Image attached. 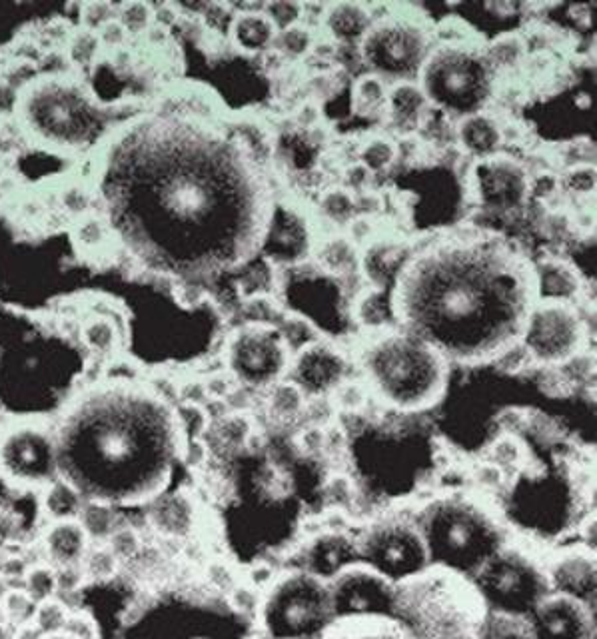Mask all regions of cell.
<instances>
[{"label": "cell", "instance_id": "e575fe53", "mask_svg": "<svg viewBox=\"0 0 597 639\" xmlns=\"http://www.w3.org/2000/svg\"><path fill=\"white\" fill-rule=\"evenodd\" d=\"M358 162L362 166H366L370 172H380V170H386L390 168L396 158H398V152H396V144L388 138H382V136H376L372 140H368L366 144L360 146L358 150Z\"/></svg>", "mask_w": 597, "mask_h": 639}, {"label": "cell", "instance_id": "c3c4849f", "mask_svg": "<svg viewBox=\"0 0 597 639\" xmlns=\"http://www.w3.org/2000/svg\"><path fill=\"white\" fill-rule=\"evenodd\" d=\"M348 224H350L348 228H350V240H352V244H356V242H366V240L372 238L374 226H372V222H370L368 216L352 218Z\"/></svg>", "mask_w": 597, "mask_h": 639}, {"label": "cell", "instance_id": "7dc6e473", "mask_svg": "<svg viewBox=\"0 0 597 639\" xmlns=\"http://www.w3.org/2000/svg\"><path fill=\"white\" fill-rule=\"evenodd\" d=\"M354 204H356V210L362 212V216H368V218H370V216H374V214H378V212L382 210L384 200H382L380 194L364 190V192H360V196L354 200Z\"/></svg>", "mask_w": 597, "mask_h": 639}, {"label": "cell", "instance_id": "f35d334b", "mask_svg": "<svg viewBox=\"0 0 597 639\" xmlns=\"http://www.w3.org/2000/svg\"><path fill=\"white\" fill-rule=\"evenodd\" d=\"M320 210L326 218H330L332 222L338 224H348L354 218L356 212V204H354V196L340 188V190H330L322 196L320 200Z\"/></svg>", "mask_w": 597, "mask_h": 639}, {"label": "cell", "instance_id": "603a6c76", "mask_svg": "<svg viewBox=\"0 0 597 639\" xmlns=\"http://www.w3.org/2000/svg\"><path fill=\"white\" fill-rule=\"evenodd\" d=\"M232 38L246 52L268 50L276 40V26L268 14L244 12L232 22Z\"/></svg>", "mask_w": 597, "mask_h": 639}, {"label": "cell", "instance_id": "b9f144b4", "mask_svg": "<svg viewBox=\"0 0 597 639\" xmlns=\"http://www.w3.org/2000/svg\"><path fill=\"white\" fill-rule=\"evenodd\" d=\"M152 10L148 4L132 2L124 4L118 14V22L126 28V32H144L150 26Z\"/></svg>", "mask_w": 597, "mask_h": 639}, {"label": "cell", "instance_id": "db71d44e", "mask_svg": "<svg viewBox=\"0 0 597 639\" xmlns=\"http://www.w3.org/2000/svg\"><path fill=\"white\" fill-rule=\"evenodd\" d=\"M44 639H70L68 636H64V634H56V636H46Z\"/></svg>", "mask_w": 597, "mask_h": 639}, {"label": "cell", "instance_id": "e0dca14e", "mask_svg": "<svg viewBox=\"0 0 597 639\" xmlns=\"http://www.w3.org/2000/svg\"><path fill=\"white\" fill-rule=\"evenodd\" d=\"M546 576L552 592L578 598L586 604L596 600L597 566L596 552L578 546L556 554L546 566Z\"/></svg>", "mask_w": 597, "mask_h": 639}, {"label": "cell", "instance_id": "ac0fdd59", "mask_svg": "<svg viewBox=\"0 0 597 639\" xmlns=\"http://www.w3.org/2000/svg\"><path fill=\"white\" fill-rule=\"evenodd\" d=\"M356 536H348L342 532H326L316 536L302 552V570L330 580L346 566L358 562Z\"/></svg>", "mask_w": 597, "mask_h": 639}, {"label": "cell", "instance_id": "f907efd6", "mask_svg": "<svg viewBox=\"0 0 597 639\" xmlns=\"http://www.w3.org/2000/svg\"><path fill=\"white\" fill-rule=\"evenodd\" d=\"M296 122L304 128H314L320 122V108L314 102H304L296 112Z\"/></svg>", "mask_w": 597, "mask_h": 639}, {"label": "cell", "instance_id": "30bf717a", "mask_svg": "<svg viewBox=\"0 0 597 639\" xmlns=\"http://www.w3.org/2000/svg\"><path fill=\"white\" fill-rule=\"evenodd\" d=\"M586 328L572 302L536 300L520 344L532 358L546 366H564L580 356Z\"/></svg>", "mask_w": 597, "mask_h": 639}, {"label": "cell", "instance_id": "f546056e", "mask_svg": "<svg viewBox=\"0 0 597 639\" xmlns=\"http://www.w3.org/2000/svg\"><path fill=\"white\" fill-rule=\"evenodd\" d=\"M36 612V604L22 588H8L0 598V622L8 628H18L30 624Z\"/></svg>", "mask_w": 597, "mask_h": 639}, {"label": "cell", "instance_id": "7c38bea8", "mask_svg": "<svg viewBox=\"0 0 597 639\" xmlns=\"http://www.w3.org/2000/svg\"><path fill=\"white\" fill-rule=\"evenodd\" d=\"M336 618L394 616L396 584L364 562H354L328 580Z\"/></svg>", "mask_w": 597, "mask_h": 639}, {"label": "cell", "instance_id": "9c48e42d", "mask_svg": "<svg viewBox=\"0 0 597 639\" xmlns=\"http://www.w3.org/2000/svg\"><path fill=\"white\" fill-rule=\"evenodd\" d=\"M26 118L34 130L56 144L80 146L100 126L88 94L72 82H48L26 100Z\"/></svg>", "mask_w": 597, "mask_h": 639}, {"label": "cell", "instance_id": "f1b7e54d", "mask_svg": "<svg viewBox=\"0 0 597 639\" xmlns=\"http://www.w3.org/2000/svg\"><path fill=\"white\" fill-rule=\"evenodd\" d=\"M22 590L30 596V600L38 606L42 602H48L52 598L58 596V582H56V568L46 564V562H38V564H30L22 576Z\"/></svg>", "mask_w": 597, "mask_h": 639}, {"label": "cell", "instance_id": "9a60e30c", "mask_svg": "<svg viewBox=\"0 0 597 639\" xmlns=\"http://www.w3.org/2000/svg\"><path fill=\"white\" fill-rule=\"evenodd\" d=\"M538 639H596V618L590 604L550 592L530 616Z\"/></svg>", "mask_w": 597, "mask_h": 639}, {"label": "cell", "instance_id": "d6986e66", "mask_svg": "<svg viewBox=\"0 0 597 639\" xmlns=\"http://www.w3.org/2000/svg\"><path fill=\"white\" fill-rule=\"evenodd\" d=\"M90 540L78 520L46 522L40 536L42 560L54 568L78 566L90 548Z\"/></svg>", "mask_w": 597, "mask_h": 639}, {"label": "cell", "instance_id": "2e32d148", "mask_svg": "<svg viewBox=\"0 0 597 639\" xmlns=\"http://www.w3.org/2000/svg\"><path fill=\"white\" fill-rule=\"evenodd\" d=\"M294 384L312 396H324L338 390L346 376L344 356L328 344L310 342L300 348L290 362Z\"/></svg>", "mask_w": 597, "mask_h": 639}, {"label": "cell", "instance_id": "5b68a950", "mask_svg": "<svg viewBox=\"0 0 597 639\" xmlns=\"http://www.w3.org/2000/svg\"><path fill=\"white\" fill-rule=\"evenodd\" d=\"M432 566L474 578L506 546L496 516L472 498L454 494L422 506L414 516Z\"/></svg>", "mask_w": 597, "mask_h": 639}, {"label": "cell", "instance_id": "5bb4252c", "mask_svg": "<svg viewBox=\"0 0 597 639\" xmlns=\"http://www.w3.org/2000/svg\"><path fill=\"white\" fill-rule=\"evenodd\" d=\"M362 46H386L388 50L374 58L372 66L386 74L408 76L418 72L426 54V34L416 24L388 20L368 28Z\"/></svg>", "mask_w": 597, "mask_h": 639}, {"label": "cell", "instance_id": "7402d4cb", "mask_svg": "<svg viewBox=\"0 0 597 639\" xmlns=\"http://www.w3.org/2000/svg\"><path fill=\"white\" fill-rule=\"evenodd\" d=\"M86 502V496L66 478H56L48 486H44L42 492V512L48 522L58 520H76L82 506Z\"/></svg>", "mask_w": 597, "mask_h": 639}, {"label": "cell", "instance_id": "484cf974", "mask_svg": "<svg viewBox=\"0 0 597 639\" xmlns=\"http://www.w3.org/2000/svg\"><path fill=\"white\" fill-rule=\"evenodd\" d=\"M460 140L474 154H490L502 144L500 126L486 114H472L460 126Z\"/></svg>", "mask_w": 597, "mask_h": 639}, {"label": "cell", "instance_id": "d590c367", "mask_svg": "<svg viewBox=\"0 0 597 639\" xmlns=\"http://www.w3.org/2000/svg\"><path fill=\"white\" fill-rule=\"evenodd\" d=\"M306 408L304 392L294 384V382H284L274 386L272 396H270V412L276 418L288 420L298 416Z\"/></svg>", "mask_w": 597, "mask_h": 639}, {"label": "cell", "instance_id": "4dcf8cb0", "mask_svg": "<svg viewBox=\"0 0 597 639\" xmlns=\"http://www.w3.org/2000/svg\"><path fill=\"white\" fill-rule=\"evenodd\" d=\"M80 336L96 356H108L118 346V330L108 318H92L82 326Z\"/></svg>", "mask_w": 597, "mask_h": 639}, {"label": "cell", "instance_id": "4fadbf2b", "mask_svg": "<svg viewBox=\"0 0 597 639\" xmlns=\"http://www.w3.org/2000/svg\"><path fill=\"white\" fill-rule=\"evenodd\" d=\"M0 468L18 484L48 486L56 480L58 452L44 430L20 428L10 432L0 444Z\"/></svg>", "mask_w": 597, "mask_h": 639}, {"label": "cell", "instance_id": "f6af8a7d", "mask_svg": "<svg viewBox=\"0 0 597 639\" xmlns=\"http://www.w3.org/2000/svg\"><path fill=\"white\" fill-rule=\"evenodd\" d=\"M370 178H372V172H370L366 166H362L360 162L348 166V168L342 172V182H344V186H346L344 190H348L350 194H352V192H364V188L368 186Z\"/></svg>", "mask_w": 597, "mask_h": 639}, {"label": "cell", "instance_id": "60d3db41", "mask_svg": "<svg viewBox=\"0 0 597 639\" xmlns=\"http://www.w3.org/2000/svg\"><path fill=\"white\" fill-rule=\"evenodd\" d=\"M64 636H68L70 639H98L100 638V630H98V624L96 620L84 612V610H72L68 620H66V626L62 630Z\"/></svg>", "mask_w": 597, "mask_h": 639}, {"label": "cell", "instance_id": "ee69618b", "mask_svg": "<svg viewBox=\"0 0 597 639\" xmlns=\"http://www.w3.org/2000/svg\"><path fill=\"white\" fill-rule=\"evenodd\" d=\"M566 182L570 190L578 194H590L596 188V168L590 164H580L568 172Z\"/></svg>", "mask_w": 597, "mask_h": 639}, {"label": "cell", "instance_id": "816d5d0a", "mask_svg": "<svg viewBox=\"0 0 597 639\" xmlns=\"http://www.w3.org/2000/svg\"><path fill=\"white\" fill-rule=\"evenodd\" d=\"M334 78L330 76V74H318V76H314L312 78V88H314V92L318 94V98L322 96V98H326L330 92H332V88H334Z\"/></svg>", "mask_w": 597, "mask_h": 639}, {"label": "cell", "instance_id": "52a82bcc", "mask_svg": "<svg viewBox=\"0 0 597 639\" xmlns=\"http://www.w3.org/2000/svg\"><path fill=\"white\" fill-rule=\"evenodd\" d=\"M472 580L490 612L514 616H532L552 592L544 566L508 544Z\"/></svg>", "mask_w": 597, "mask_h": 639}, {"label": "cell", "instance_id": "8d00e7d4", "mask_svg": "<svg viewBox=\"0 0 597 639\" xmlns=\"http://www.w3.org/2000/svg\"><path fill=\"white\" fill-rule=\"evenodd\" d=\"M104 544L112 550V554L120 560V564L134 562L142 554L140 534L132 526L120 524Z\"/></svg>", "mask_w": 597, "mask_h": 639}, {"label": "cell", "instance_id": "6da1fadb", "mask_svg": "<svg viewBox=\"0 0 597 639\" xmlns=\"http://www.w3.org/2000/svg\"><path fill=\"white\" fill-rule=\"evenodd\" d=\"M536 300L534 270L504 250H436L402 268L390 308L448 362L486 364L520 344Z\"/></svg>", "mask_w": 597, "mask_h": 639}, {"label": "cell", "instance_id": "d6a6232c", "mask_svg": "<svg viewBox=\"0 0 597 639\" xmlns=\"http://www.w3.org/2000/svg\"><path fill=\"white\" fill-rule=\"evenodd\" d=\"M354 258H356V248H354L352 240L344 238V236L330 238L320 248V254H318L322 268L326 272H334V274L350 272V268L354 266Z\"/></svg>", "mask_w": 597, "mask_h": 639}, {"label": "cell", "instance_id": "44dd1931", "mask_svg": "<svg viewBox=\"0 0 597 639\" xmlns=\"http://www.w3.org/2000/svg\"><path fill=\"white\" fill-rule=\"evenodd\" d=\"M428 104L430 100L418 84H414L412 80H400V84H396L388 92L386 112L396 126L406 128V134H410L412 128H418L422 124L428 112Z\"/></svg>", "mask_w": 597, "mask_h": 639}, {"label": "cell", "instance_id": "83f0119b", "mask_svg": "<svg viewBox=\"0 0 597 639\" xmlns=\"http://www.w3.org/2000/svg\"><path fill=\"white\" fill-rule=\"evenodd\" d=\"M388 88L380 76L368 74L354 84V110L362 116H376L386 112Z\"/></svg>", "mask_w": 597, "mask_h": 639}, {"label": "cell", "instance_id": "7a4b0ae2", "mask_svg": "<svg viewBox=\"0 0 597 639\" xmlns=\"http://www.w3.org/2000/svg\"><path fill=\"white\" fill-rule=\"evenodd\" d=\"M178 418L146 392H120L88 404L66 426L56 450H92L112 466V500L138 504L168 486L180 444Z\"/></svg>", "mask_w": 597, "mask_h": 639}, {"label": "cell", "instance_id": "cb8c5ba5", "mask_svg": "<svg viewBox=\"0 0 597 639\" xmlns=\"http://www.w3.org/2000/svg\"><path fill=\"white\" fill-rule=\"evenodd\" d=\"M76 520L92 544H104L110 538V534L120 526L116 506L98 498H86Z\"/></svg>", "mask_w": 597, "mask_h": 639}, {"label": "cell", "instance_id": "277c9868", "mask_svg": "<svg viewBox=\"0 0 597 639\" xmlns=\"http://www.w3.org/2000/svg\"><path fill=\"white\" fill-rule=\"evenodd\" d=\"M364 372L372 390L400 412H422L436 406L448 388V360L422 338L390 330L364 350Z\"/></svg>", "mask_w": 597, "mask_h": 639}, {"label": "cell", "instance_id": "ba28073f", "mask_svg": "<svg viewBox=\"0 0 597 639\" xmlns=\"http://www.w3.org/2000/svg\"><path fill=\"white\" fill-rule=\"evenodd\" d=\"M360 562L400 584L432 566L424 536L408 516H382L356 536Z\"/></svg>", "mask_w": 597, "mask_h": 639}, {"label": "cell", "instance_id": "681fc988", "mask_svg": "<svg viewBox=\"0 0 597 639\" xmlns=\"http://www.w3.org/2000/svg\"><path fill=\"white\" fill-rule=\"evenodd\" d=\"M16 534H18V520H16V516H14L10 510L0 508V546L12 542Z\"/></svg>", "mask_w": 597, "mask_h": 639}, {"label": "cell", "instance_id": "ffe728a7", "mask_svg": "<svg viewBox=\"0 0 597 639\" xmlns=\"http://www.w3.org/2000/svg\"><path fill=\"white\" fill-rule=\"evenodd\" d=\"M322 639H416L396 616L336 618Z\"/></svg>", "mask_w": 597, "mask_h": 639}, {"label": "cell", "instance_id": "d4e9b609", "mask_svg": "<svg viewBox=\"0 0 597 639\" xmlns=\"http://www.w3.org/2000/svg\"><path fill=\"white\" fill-rule=\"evenodd\" d=\"M326 10V26L342 42L350 44L370 28V10L360 4H334Z\"/></svg>", "mask_w": 597, "mask_h": 639}, {"label": "cell", "instance_id": "8fae6325", "mask_svg": "<svg viewBox=\"0 0 597 639\" xmlns=\"http://www.w3.org/2000/svg\"><path fill=\"white\" fill-rule=\"evenodd\" d=\"M290 352L292 348L282 330L264 322H252L230 338L228 366L238 380L250 386H268L290 368Z\"/></svg>", "mask_w": 597, "mask_h": 639}, {"label": "cell", "instance_id": "8992f818", "mask_svg": "<svg viewBox=\"0 0 597 639\" xmlns=\"http://www.w3.org/2000/svg\"><path fill=\"white\" fill-rule=\"evenodd\" d=\"M268 639H322L336 620L328 582L294 568L274 578L258 604Z\"/></svg>", "mask_w": 597, "mask_h": 639}, {"label": "cell", "instance_id": "74e56055", "mask_svg": "<svg viewBox=\"0 0 597 639\" xmlns=\"http://www.w3.org/2000/svg\"><path fill=\"white\" fill-rule=\"evenodd\" d=\"M276 42H278L276 50L284 58H300L312 50L314 40H312V32L306 26L292 24V26L280 30V34L276 36Z\"/></svg>", "mask_w": 597, "mask_h": 639}, {"label": "cell", "instance_id": "f5cc1de1", "mask_svg": "<svg viewBox=\"0 0 597 639\" xmlns=\"http://www.w3.org/2000/svg\"><path fill=\"white\" fill-rule=\"evenodd\" d=\"M12 639H44V636H42L40 630L30 622V624H24V626L14 628Z\"/></svg>", "mask_w": 597, "mask_h": 639}, {"label": "cell", "instance_id": "3957f363", "mask_svg": "<svg viewBox=\"0 0 597 639\" xmlns=\"http://www.w3.org/2000/svg\"><path fill=\"white\" fill-rule=\"evenodd\" d=\"M488 612L474 580L442 566L396 584L394 616L416 639H482Z\"/></svg>", "mask_w": 597, "mask_h": 639}, {"label": "cell", "instance_id": "ab89813d", "mask_svg": "<svg viewBox=\"0 0 597 639\" xmlns=\"http://www.w3.org/2000/svg\"><path fill=\"white\" fill-rule=\"evenodd\" d=\"M100 38L96 32L92 30H82L78 34H74V38L70 40L68 44V54H70V60L78 66H88L92 64V60L96 58L98 50H100Z\"/></svg>", "mask_w": 597, "mask_h": 639}, {"label": "cell", "instance_id": "836d02e7", "mask_svg": "<svg viewBox=\"0 0 597 639\" xmlns=\"http://www.w3.org/2000/svg\"><path fill=\"white\" fill-rule=\"evenodd\" d=\"M70 612H72V610L56 596V598H52V600L42 602V604L36 606L32 624L40 630V634H42L44 638H46V636H56V634H62Z\"/></svg>", "mask_w": 597, "mask_h": 639}, {"label": "cell", "instance_id": "1f68e13d", "mask_svg": "<svg viewBox=\"0 0 597 639\" xmlns=\"http://www.w3.org/2000/svg\"><path fill=\"white\" fill-rule=\"evenodd\" d=\"M524 56H526V42L518 34H504L488 46L486 62L500 70H506V68L518 66Z\"/></svg>", "mask_w": 597, "mask_h": 639}, {"label": "cell", "instance_id": "7bdbcfd3", "mask_svg": "<svg viewBox=\"0 0 597 639\" xmlns=\"http://www.w3.org/2000/svg\"><path fill=\"white\" fill-rule=\"evenodd\" d=\"M218 438L222 442H226L228 446L242 444V442H246L250 438V426H248V422L242 416L226 418L218 426Z\"/></svg>", "mask_w": 597, "mask_h": 639}, {"label": "cell", "instance_id": "bcb514c9", "mask_svg": "<svg viewBox=\"0 0 597 639\" xmlns=\"http://www.w3.org/2000/svg\"><path fill=\"white\" fill-rule=\"evenodd\" d=\"M98 38H100V44L102 46H120L124 40H126V36H128V32H126V28L118 22V20H110L108 24H104L98 32Z\"/></svg>", "mask_w": 597, "mask_h": 639}, {"label": "cell", "instance_id": "4316f807", "mask_svg": "<svg viewBox=\"0 0 597 639\" xmlns=\"http://www.w3.org/2000/svg\"><path fill=\"white\" fill-rule=\"evenodd\" d=\"M80 568L84 572L86 584H106L118 576L122 564L106 544H90Z\"/></svg>", "mask_w": 597, "mask_h": 639}]
</instances>
